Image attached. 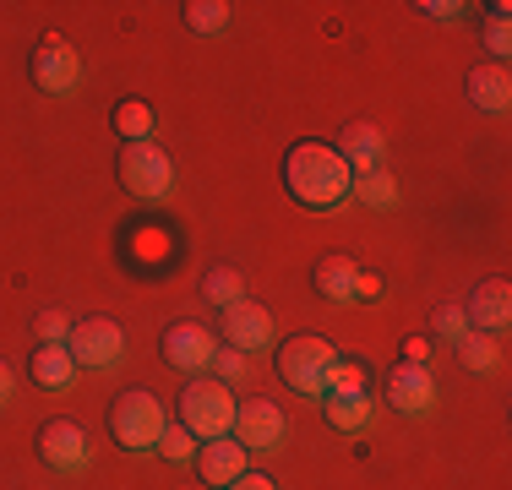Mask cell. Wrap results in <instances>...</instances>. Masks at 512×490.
<instances>
[{"label": "cell", "instance_id": "cell-1", "mask_svg": "<svg viewBox=\"0 0 512 490\" xmlns=\"http://www.w3.org/2000/svg\"><path fill=\"white\" fill-rule=\"evenodd\" d=\"M284 186L306 213H333L355 196V169L327 142H295L284 158Z\"/></svg>", "mask_w": 512, "mask_h": 490}, {"label": "cell", "instance_id": "cell-2", "mask_svg": "<svg viewBox=\"0 0 512 490\" xmlns=\"http://www.w3.org/2000/svg\"><path fill=\"white\" fill-rule=\"evenodd\" d=\"M169 414L164 403L153 398V392H120L115 403H109V436H115L120 452H131V458H148L158 452V436H164Z\"/></svg>", "mask_w": 512, "mask_h": 490}, {"label": "cell", "instance_id": "cell-3", "mask_svg": "<svg viewBox=\"0 0 512 490\" xmlns=\"http://www.w3.org/2000/svg\"><path fill=\"white\" fill-rule=\"evenodd\" d=\"M115 175H120V186H126V196H137V202H164V196L175 191V158L158 142H126L115 158Z\"/></svg>", "mask_w": 512, "mask_h": 490}, {"label": "cell", "instance_id": "cell-4", "mask_svg": "<svg viewBox=\"0 0 512 490\" xmlns=\"http://www.w3.org/2000/svg\"><path fill=\"white\" fill-rule=\"evenodd\" d=\"M180 425L197 441L229 436V425H235V392L218 382V376H197V382L180 392Z\"/></svg>", "mask_w": 512, "mask_h": 490}, {"label": "cell", "instance_id": "cell-5", "mask_svg": "<svg viewBox=\"0 0 512 490\" xmlns=\"http://www.w3.org/2000/svg\"><path fill=\"white\" fill-rule=\"evenodd\" d=\"M338 360V349L327 338L316 333H300L289 343H278V376H284L289 392H300V398H322L327 392V365Z\"/></svg>", "mask_w": 512, "mask_h": 490}, {"label": "cell", "instance_id": "cell-6", "mask_svg": "<svg viewBox=\"0 0 512 490\" xmlns=\"http://www.w3.org/2000/svg\"><path fill=\"white\" fill-rule=\"evenodd\" d=\"M77 371H115L126 360V327L109 322V316H88V322H71V338H66Z\"/></svg>", "mask_w": 512, "mask_h": 490}, {"label": "cell", "instance_id": "cell-7", "mask_svg": "<svg viewBox=\"0 0 512 490\" xmlns=\"http://www.w3.org/2000/svg\"><path fill=\"white\" fill-rule=\"evenodd\" d=\"M229 436L246 447V458H267V452L284 447L289 420H284V409H278V403L251 398V403H235V425H229Z\"/></svg>", "mask_w": 512, "mask_h": 490}, {"label": "cell", "instance_id": "cell-8", "mask_svg": "<svg viewBox=\"0 0 512 490\" xmlns=\"http://www.w3.org/2000/svg\"><path fill=\"white\" fill-rule=\"evenodd\" d=\"M33 82H39L44 93H71L82 82V55L60 39V33H44L39 49H33Z\"/></svg>", "mask_w": 512, "mask_h": 490}, {"label": "cell", "instance_id": "cell-9", "mask_svg": "<svg viewBox=\"0 0 512 490\" xmlns=\"http://www.w3.org/2000/svg\"><path fill=\"white\" fill-rule=\"evenodd\" d=\"M39 458L50 463L55 474H82V469H88V458H93V447H88V436H82L77 420H44Z\"/></svg>", "mask_w": 512, "mask_h": 490}, {"label": "cell", "instance_id": "cell-10", "mask_svg": "<svg viewBox=\"0 0 512 490\" xmlns=\"http://www.w3.org/2000/svg\"><path fill=\"white\" fill-rule=\"evenodd\" d=\"M213 354H218V338L197 322H175L164 333V360L175 365V371H186V376L213 371Z\"/></svg>", "mask_w": 512, "mask_h": 490}, {"label": "cell", "instance_id": "cell-11", "mask_svg": "<svg viewBox=\"0 0 512 490\" xmlns=\"http://www.w3.org/2000/svg\"><path fill=\"white\" fill-rule=\"evenodd\" d=\"M387 403H393L404 420H420V414L436 409V376L425 365H393L387 371Z\"/></svg>", "mask_w": 512, "mask_h": 490}, {"label": "cell", "instance_id": "cell-12", "mask_svg": "<svg viewBox=\"0 0 512 490\" xmlns=\"http://www.w3.org/2000/svg\"><path fill=\"white\" fill-rule=\"evenodd\" d=\"M191 469L202 474V485L224 490V485H235L240 474L251 469V458H246V447H240L235 436H218V441H202V447H197V458H191Z\"/></svg>", "mask_w": 512, "mask_h": 490}, {"label": "cell", "instance_id": "cell-13", "mask_svg": "<svg viewBox=\"0 0 512 490\" xmlns=\"http://www.w3.org/2000/svg\"><path fill=\"white\" fill-rule=\"evenodd\" d=\"M218 327H224V343H229V349H240V354L267 349V343H273V316H267V305H251V300L218 311Z\"/></svg>", "mask_w": 512, "mask_h": 490}, {"label": "cell", "instance_id": "cell-14", "mask_svg": "<svg viewBox=\"0 0 512 490\" xmlns=\"http://www.w3.org/2000/svg\"><path fill=\"white\" fill-rule=\"evenodd\" d=\"M463 316H469L474 333L502 338L507 322H512V284H507V278H491V284H480V289H474V300L463 305Z\"/></svg>", "mask_w": 512, "mask_h": 490}, {"label": "cell", "instance_id": "cell-15", "mask_svg": "<svg viewBox=\"0 0 512 490\" xmlns=\"http://www.w3.org/2000/svg\"><path fill=\"white\" fill-rule=\"evenodd\" d=\"M322 403V420L333 425V431H344V436H360L365 425H371V414H376V403H371V392H327V398H316Z\"/></svg>", "mask_w": 512, "mask_h": 490}, {"label": "cell", "instance_id": "cell-16", "mask_svg": "<svg viewBox=\"0 0 512 490\" xmlns=\"http://www.w3.org/2000/svg\"><path fill=\"white\" fill-rule=\"evenodd\" d=\"M338 158H344L355 175H371V169H382V158H387V142H382V131L371 126V120H349V131H344V147H338Z\"/></svg>", "mask_w": 512, "mask_h": 490}, {"label": "cell", "instance_id": "cell-17", "mask_svg": "<svg viewBox=\"0 0 512 490\" xmlns=\"http://www.w3.org/2000/svg\"><path fill=\"white\" fill-rule=\"evenodd\" d=\"M469 104L474 109H485V115H507V104H512V77H507V66H474L469 71Z\"/></svg>", "mask_w": 512, "mask_h": 490}, {"label": "cell", "instance_id": "cell-18", "mask_svg": "<svg viewBox=\"0 0 512 490\" xmlns=\"http://www.w3.org/2000/svg\"><path fill=\"white\" fill-rule=\"evenodd\" d=\"M316 294L333 305H355V284H360V262H349V256H322L316 262Z\"/></svg>", "mask_w": 512, "mask_h": 490}, {"label": "cell", "instance_id": "cell-19", "mask_svg": "<svg viewBox=\"0 0 512 490\" xmlns=\"http://www.w3.org/2000/svg\"><path fill=\"white\" fill-rule=\"evenodd\" d=\"M28 371H33V382H39L44 392H66L71 382H77V360H71L66 343H39Z\"/></svg>", "mask_w": 512, "mask_h": 490}, {"label": "cell", "instance_id": "cell-20", "mask_svg": "<svg viewBox=\"0 0 512 490\" xmlns=\"http://www.w3.org/2000/svg\"><path fill=\"white\" fill-rule=\"evenodd\" d=\"M169 251H175V224H131V240H126V256H131V262L158 267Z\"/></svg>", "mask_w": 512, "mask_h": 490}, {"label": "cell", "instance_id": "cell-21", "mask_svg": "<svg viewBox=\"0 0 512 490\" xmlns=\"http://www.w3.org/2000/svg\"><path fill=\"white\" fill-rule=\"evenodd\" d=\"M202 300L218 305V311H229V305L246 300V278H240L235 267H213V273L202 278Z\"/></svg>", "mask_w": 512, "mask_h": 490}, {"label": "cell", "instance_id": "cell-22", "mask_svg": "<svg viewBox=\"0 0 512 490\" xmlns=\"http://www.w3.org/2000/svg\"><path fill=\"white\" fill-rule=\"evenodd\" d=\"M115 131L126 142H153V109L142 98H120L115 104Z\"/></svg>", "mask_w": 512, "mask_h": 490}, {"label": "cell", "instance_id": "cell-23", "mask_svg": "<svg viewBox=\"0 0 512 490\" xmlns=\"http://www.w3.org/2000/svg\"><path fill=\"white\" fill-rule=\"evenodd\" d=\"M458 360L469 365V371L491 376L496 365H502V338H491V333H469V338L458 343Z\"/></svg>", "mask_w": 512, "mask_h": 490}, {"label": "cell", "instance_id": "cell-24", "mask_svg": "<svg viewBox=\"0 0 512 490\" xmlns=\"http://www.w3.org/2000/svg\"><path fill=\"white\" fill-rule=\"evenodd\" d=\"M355 196L376 213H387V207H398V180L387 169H371V175H355Z\"/></svg>", "mask_w": 512, "mask_h": 490}, {"label": "cell", "instance_id": "cell-25", "mask_svg": "<svg viewBox=\"0 0 512 490\" xmlns=\"http://www.w3.org/2000/svg\"><path fill=\"white\" fill-rule=\"evenodd\" d=\"M186 28L218 39V33L229 28V6H224V0H191V6H186Z\"/></svg>", "mask_w": 512, "mask_h": 490}, {"label": "cell", "instance_id": "cell-26", "mask_svg": "<svg viewBox=\"0 0 512 490\" xmlns=\"http://www.w3.org/2000/svg\"><path fill=\"white\" fill-rule=\"evenodd\" d=\"M197 447L202 441L186 431V425H164V436H158V458H169V463H191L197 458Z\"/></svg>", "mask_w": 512, "mask_h": 490}, {"label": "cell", "instance_id": "cell-27", "mask_svg": "<svg viewBox=\"0 0 512 490\" xmlns=\"http://www.w3.org/2000/svg\"><path fill=\"white\" fill-rule=\"evenodd\" d=\"M485 49L496 55V66H507V55H512V17H507V6H491V22H485Z\"/></svg>", "mask_w": 512, "mask_h": 490}, {"label": "cell", "instance_id": "cell-28", "mask_svg": "<svg viewBox=\"0 0 512 490\" xmlns=\"http://www.w3.org/2000/svg\"><path fill=\"white\" fill-rule=\"evenodd\" d=\"M360 387H365V365L338 354V360L327 365V392H360ZM327 392H322V398H327Z\"/></svg>", "mask_w": 512, "mask_h": 490}, {"label": "cell", "instance_id": "cell-29", "mask_svg": "<svg viewBox=\"0 0 512 490\" xmlns=\"http://www.w3.org/2000/svg\"><path fill=\"white\" fill-rule=\"evenodd\" d=\"M469 333H474V327H469V316H463V305H442V311H436V338H442V343H453V349H458Z\"/></svg>", "mask_w": 512, "mask_h": 490}, {"label": "cell", "instance_id": "cell-30", "mask_svg": "<svg viewBox=\"0 0 512 490\" xmlns=\"http://www.w3.org/2000/svg\"><path fill=\"white\" fill-rule=\"evenodd\" d=\"M33 333H39V343H66L71 338V316L66 311H44V316H33Z\"/></svg>", "mask_w": 512, "mask_h": 490}, {"label": "cell", "instance_id": "cell-31", "mask_svg": "<svg viewBox=\"0 0 512 490\" xmlns=\"http://www.w3.org/2000/svg\"><path fill=\"white\" fill-rule=\"evenodd\" d=\"M213 371H218V382H240V376H246V354L240 349H229V343H218V354H213Z\"/></svg>", "mask_w": 512, "mask_h": 490}, {"label": "cell", "instance_id": "cell-32", "mask_svg": "<svg viewBox=\"0 0 512 490\" xmlns=\"http://www.w3.org/2000/svg\"><path fill=\"white\" fill-rule=\"evenodd\" d=\"M355 300H382V273L360 267V284H355Z\"/></svg>", "mask_w": 512, "mask_h": 490}, {"label": "cell", "instance_id": "cell-33", "mask_svg": "<svg viewBox=\"0 0 512 490\" xmlns=\"http://www.w3.org/2000/svg\"><path fill=\"white\" fill-rule=\"evenodd\" d=\"M431 360V338H409L404 343V365H425Z\"/></svg>", "mask_w": 512, "mask_h": 490}, {"label": "cell", "instance_id": "cell-34", "mask_svg": "<svg viewBox=\"0 0 512 490\" xmlns=\"http://www.w3.org/2000/svg\"><path fill=\"white\" fill-rule=\"evenodd\" d=\"M224 490H278V485L267 480V474H251V469H246V474H240L235 485H224Z\"/></svg>", "mask_w": 512, "mask_h": 490}, {"label": "cell", "instance_id": "cell-35", "mask_svg": "<svg viewBox=\"0 0 512 490\" xmlns=\"http://www.w3.org/2000/svg\"><path fill=\"white\" fill-rule=\"evenodd\" d=\"M11 392H17V371H11L6 360H0V409L11 403Z\"/></svg>", "mask_w": 512, "mask_h": 490}, {"label": "cell", "instance_id": "cell-36", "mask_svg": "<svg viewBox=\"0 0 512 490\" xmlns=\"http://www.w3.org/2000/svg\"><path fill=\"white\" fill-rule=\"evenodd\" d=\"M420 11H431V17H458L463 6H458V0H425Z\"/></svg>", "mask_w": 512, "mask_h": 490}]
</instances>
